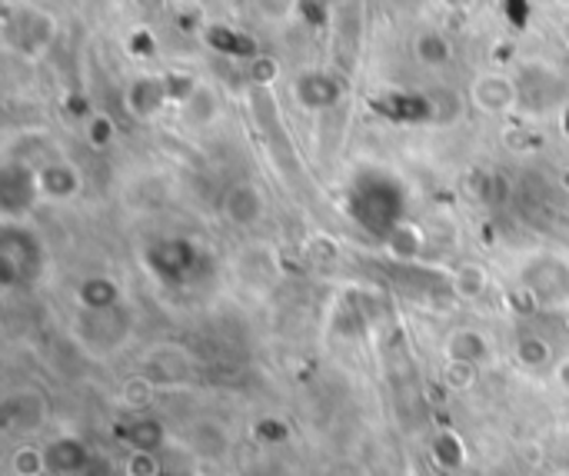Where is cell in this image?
Segmentation results:
<instances>
[{
    "mask_svg": "<svg viewBox=\"0 0 569 476\" xmlns=\"http://www.w3.org/2000/svg\"><path fill=\"white\" fill-rule=\"evenodd\" d=\"M473 103L483 110V113H503L517 103V83L507 77V73H480L473 80Z\"/></svg>",
    "mask_w": 569,
    "mask_h": 476,
    "instance_id": "1",
    "label": "cell"
},
{
    "mask_svg": "<svg viewBox=\"0 0 569 476\" xmlns=\"http://www.w3.org/2000/svg\"><path fill=\"white\" fill-rule=\"evenodd\" d=\"M227 214H230L237 224H253V220L263 217V200H260V194H257L250 184H240V187H233V194L227 197Z\"/></svg>",
    "mask_w": 569,
    "mask_h": 476,
    "instance_id": "2",
    "label": "cell"
},
{
    "mask_svg": "<svg viewBox=\"0 0 569 476\" xmlns=\"http://www.w3.org/2000/svg\"><path fill=\"white\" fill-rule=\"evenodd\" d=\"M77 187H80L77 173H73L70 167H63V163L43 167V173H40V190H43L47 197H53V200H67V197H73V194H77Z\"/></svg>",
    "mask_w": 569,
    "mask_h": 476,
    "instance_id": "3",
    "label": "cell"
},
{
    "mask_svg": "<svg viewBox=\"0 0 569 476\" xmlns=\"http://www.w3.org/2000/svg\"><path fill=\"white\" fill-rule=\"evenodd\" d=\"M453 290L463 297V300H477L483 290H487V270L480 264H463L453 277Z\"/></svg>",
    "mask_w": 569,
    "mask_h": 476,
    "instance_id": "4",
    "label": "cell"
},
{
    "mask_svg": "<svg viewBox=\"0 0 569 476\" xmlns=\"http://www.w3.org/2000/svg\"><path fill=\"white\" fill-rule=\"evenodd\" d=\"M417 57L427 63V67H443L450 60V47L440 33H420L417 37Z\"/></svg>",
    "mask_w": 569,
    "mask_h": 476,
    "instance_id": "5",
    "label": "cell"
},
{
    "mask_svg": "<svg viewBox=\"0 0 569 476\" xmlns=\"http://www.w3.org/2000/svg\"><path fill=\"white\" fill-rule=\"evenodd\" d=\"M123 404H127V407H133V410L150 407V404H153V384H150V380H143V377L127 380V384H123Z\"/></svg>",
    "mask_w": 569,
    "mask_h": 476,
    "instance_id": "6",
    "label": "cell"
},
{
    "mask_svg": "<svg viewBox=\"0 0 569 476\" xmlns=\"http://www.w3.org/2000/svg\"><path fill=\"white\" fill-rule=\"evenodd\" d=\"M43 470H47V467H43V454H40V450L20 447V450L13 454V474L17 476H40Z\"/></svg>",
    "mask_w": 569,
    "mask_h": 476,
    "instance_id": "7",
    "label": "cell"
},
{
    "mask_svg": "<svg viewBox=\"0 0 569 476\" xmlns=\"http://www.w3.org/2000/svg\"><path fill=\"white\" fill-rule=\"evenodd\" d=\"M420 234L413 230V227H397V234H393V240H390V247H393V254H400V257H417L420 254Z\"/></svg>",
    "mask_w": 569,
    "mask_h": 476,
    "instance_id": "8",
    "label": "cell"
},
{
    "mask_svg": "<svg viewBox=\"0 0 569 476\" xmlns=\"http://www.w3.org/2000/svg\"><path fill=\"white\" fill-rule=\"evenodd\" d=\"M447 380H450V387H453V390H467V387H473V380H477V364H460V360H450Z\"/></svg>",
    "mask_w": 569,
    "mask_h": 476,
    "instance_id": "9",
    "label": "cell"
},
{
    "mask_svg": "<svg viewBox=\"0 0 569 476\" xmlns=\"http://www.w3.org/2000/svg\"><path fill=\"white\" fill-rule=\"evenodd\" d=\"M520 360L530 364V367H540V364L550 360V347L543 340H537V337L533 340L527 337V340H520Z\"/></svg>",
    "mask_w": 569,
    "mask_h": 476,
    "instance_id": "10",
    "label": "cell"
},
{
    "mask_svg": "<svg viewBox=\"0 0 569 476\" xmlns=\"http://www.w3.org/2000/svg\"><path fill=\"white\" fill-rule=\"evenodd\" d=\"M127 476H157V460L150 450H133V457L127 460Z\"/></svg>",
    "mask_w": 569,
    "mask_h": 476,
    "instance_id": "11",
    "label": "cell"
},
{
    "mask_svg": "<svg viewBox=\"0 0 569 476\" xmlns=\"http://www.w3.org/2000/svg\"><path fill=\"white\" fill-rule=\"evenodd\" d=\"M277 70H280V67H277V60H273V57H260V60L253 63V70H250V73H253V80H257V83H273V80H277Z\"/></svg>",
    "mask_w": 569,
    "mask_h": 476,
    "instance_id": "12",
    "label": "cell"
},
{
    "mask_svg": "<svg viewBox=\"0 0 569 476\" xmlns=\"http://www.w3.org/2000/svg\"><path fill=\"white\" fill-rule=\"evenodd\" d=\"M110 137H113V127H110V120H107V117H93V120H90V140L100 147V143H107Z\"/></svg>",
    "mask_w": 569,
    "mask_h": 476,
    "instance_id": "13",
    "label": "cell"
},
{
    "mask_svg": "<svg viewBox=\"0 0 569 476\" xmlns=\"http://www.w3.org/2000/svg\"><path fill=\"white\" fill-rule=\"evenodd\" d=\"M560 380H563V387L569 390V360L567 364H560Z\"/></svg>",
    "mask_w": 569,
    "mask_h": 476,
    "instance_id": "14",
    "label": "cell"
},
{
    "mask_svg": "<svg viewBox=\"0 0 569 476\" xmlns=\"http://www.w3.org/2000/svg\"><path fill=\"white\" fill-rule=\"evenodd\" d=\"M563 37H567V43H569V17L563 20Z\"/></svg>",
    "mask_w": 569,
    "mask_h": 476,
    "instance_id": "15",
    "label": "cell"
}]
</instances>
